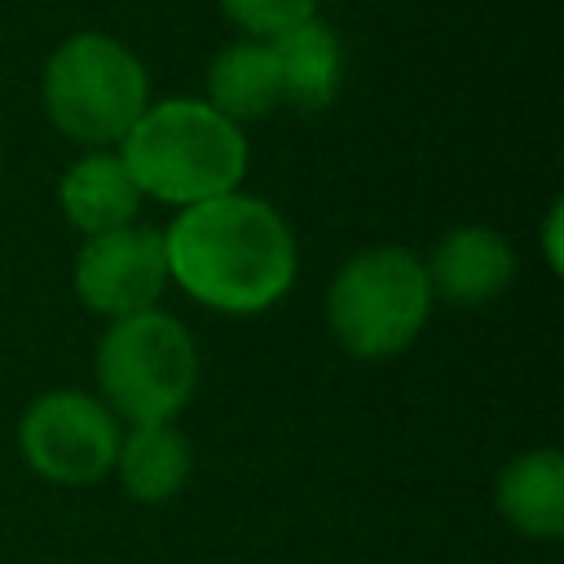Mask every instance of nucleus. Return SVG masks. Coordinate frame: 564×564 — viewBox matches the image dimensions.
<instances>
[{
    "mask_svg": "<svg viewBox=\"0 0 564 564\" xmlns=\"http://www.w3.org/2000/svg\"><path fill=\"white\" fill-rule=\"evenodd\" d=\"M432 282L414 251L366 247L330 282L326 317L344 352L361 361H383L405 352L432 313Z\"/></svg>",
    "mask_w": 564,
    "mask_h": 564,
    "instance_id": "5",
    "label": "nucleus"
},
{
    "mask_svg": "<svg viewBox=\"0 0 564 564\" xmlns=\"http://www.w3.org/2000/svg\"><path fill=\"white\" fill-rule=\"evenodd\" d=\"M278 79H282V101L300 110H322L335 101L339 79H344V48L339 35L313 13L278 35H269Z\"/></svg>",
    "mask_w": 564,
    "mask_h": 564,
    "instance_id": "10",
    "label": "nucleus"
},
{
    "mask_svg": "<svg viewBox=\"0 0 564 564\" xmlns=\"http://www.w3.org/2000/svg\"><path fill=\"white\" fill-rule=\"evenodd\" d=\"M198 383L194 335L163 308L115 317L97 344V388L115 419L172 423Z\"/></svg>",
    "mask_w": 564,
    "mask_h": 564,
    "instance_id": "4",
    "label": "nucleus"
},
{
    "mask_svg": "<svg viewBox=\"0 0 564 564\" xmlns=\"http://www.w3.org/2000/svg\"><path fill=\"white\" fill-rule=\"evenodd\" d=\"M498 511L524 538L564 533V458L560 449H524L498 476Z\"/></svg>",
    "mask_w": 564,
    "mask_h": 564,
    "instance_id": "11",
    "label": "nucleus"
},
{
    "mask_svg": "<svg viewBox=\"0 0 564 564\" xmlns=\"http://www.w3.org/2000/svg\"><path fill=\"white\" fill-rule=\"evenodd\" d=\"M423 269H427L432 295H441L449 304H485L511 286L516 256L502 234L463 225V229H449L432 247V260Z\"/></svg>",
    "mask_w": 564,
    "mask_h": 564,
    "instance_id": "8",
    "label": "nucleus"
},
{
    "mask_svg": "<svg viewBox=\"0 0 564 564\" xmlns=\"http://www.w3.org/2000/svg\"><path fill=\"white\" fill-rule=\"evenodd\" d=\"M207 101L238 128L247 119H264L282 101V79H278L269 40L247 35V40H234L229 48H220L207 70Z\"/></svg>",
    "mask_w": 564,
    "mask_h": 564,
    "instance_id": "12",
    "label": "nucleus"
},
{
    "mask_svg": "<svg viewBox=\"0 0 564 564\" xmlns=\"http://www.w3.org/2000/svg\"><path fill=\"white\" fill-rule=\"evenodd\" d=\"M546 256H551V264L560 269V203L551 207V220H546Z\"/></svg>",
    "mask_w": 564,
    "mask_h": 564,
    "instance_id": "15",
    "label": "nucleus"
},
{
    "mask_svg": "<svg viewBox=\"0 0 564 564\" xmlns=\"http://www.w3.org/2000/svg\"><path fill=\"white\" fill-rule=\"evenodd\" d=\"M119 419L110 405L79 388H53L35 397L18 423V449L31 471L53 485H93L115 471Z\"/></svg>",
    "mask_w": 564,
    "mask_h": 564,
    "instance_id": "6",
    "label": "nucleus"
},
{
    "mask_svg": "<svg viewBox=\"0 0 564 564\" xmlns=\"http://www.w3.org/2000/svg\"><path fill=\"white\" fill-rule=\"evenodd\" d=\"M167 278L198 304L234 317L264 313L295 282V238L256 194H216L181 207L163 229Z\"/></svg>",
    "mask_w": 564,
    "mask_h": 564,
    "instance_id": "1",
    "label": "nucleus"
},
{
    "mask_svg": "<svg viewBox=\"0 0 564 564\" xmlns=\"http://www.w3.org/2000/svg\"><path fill=\"white\" fill-rule=\"evenodd\" d=\"M57 203H62V216L84 238H93V234L132 225L141 212V189L115 150H88L79 163L62 172Z\"/></svg>",
    "mask_w": 564,
    "mask_h": 564,
    "instance_id": "9",
    "label": "nucleus"
},
{
    "mask_svg": "<svg viewBox=\"0 0 564 564\" xmlns=\"http://www.w3.org/2000/svg\"><path fill=\"white\" fill-rule=\"evenodd\" d=\"M167 282L163 234L137 220L110 234H93L75 256V295L84 300V308L110 322L154 308Z\"/></svg>",
    "mask_w": 564,
    "mask_h": 564,
    "instance_id": "7",
    "label": "nucleus"
},
{
    "mask_svg": "<svg viewBox=\"0 0 564 564\" xmlns=\"http://www.w3.org/2000/svg\"><path fill=\"white\" fill-rule=\"evenodd\" d=\"M189 441L172 423H141L119 436L115 471L137 502H167L189 480Z\"/></svg>",
    "mask_w": 564,
    "mask_h": 564,
    "instance_id": "13",
    "label": "nucleus"
},
{
    "mask_svg": "<svg viewBox=\"0 0 564 564\" xmlns=\"http://www.w3.org/2000/svg\"><path fill=\"white\" fill-rule=\"evenodd\" d=\"M317 4L322 0H220V9L229 13V22L242 26L247 35H256V40H269V35L286 31V26L313 18Z\"/></svg>",
    "mask_w": 564,
    "mask_h": 564,
    "instance_id": "14",
    "label": "nucleus"
},
{
    "mask_svg": "<svg viewBox=\"0 0 564 564\" xmlns=\"http://www.w3.org/2000/svg\"><path fill=\"white\" fill-rule=\"evenodd\" d=\"M119 159L141 198L194 207L242 185L247 137L212 101L172 97L141 110V119L119 141Z\"/></svg>",
    "mask_w": 564,
    "mask_h": 564,
    "instance_id": "2",
    "label": "nucleus"
},
{
    "mask_svg": "<svg viewBox=\"0 0 564 564\" xmlns=\"http://www.w3.org/2000/svg\"><path fill=\"white\" fill-rule=\"evenodd\" d=\"M150 106L141 57L101 31L62 40L44 66V110L53 128L88 150H110Z\"/></svg>",
    "mask_w": 564,
    "mask_h": 564,
    "instance_id": "3",
    "label": "nucleus"
}]
</instances>
